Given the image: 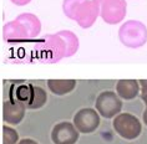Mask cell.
<instances>
[{"instance_id":"cell-15","label":"cell","mask_w":147,"mask_h":144,"mask_svg":"<svg viewBox=\"0 0 147 144\" xmlns=\"http://www.w3.org/2000/svg\"><path fill=\"white\" fill-rule=\"evenodd\" d=\"M18 144H39L38 142H35L34 139H30V138H24V139H21L19 140V143Z\"/></svg>"},{"instance_id":"cell-8","label":"cell","mask_w":147,"mask_h":144,"mask_svg":"<svg viewBox=\"0 0 147 144\" xmlns=\"http://www.w3.org/2000/svg\"><path fill=\"white\" fill-rule=\"evenodd\" d=\"M26 106L25 103L9 98L3 103V119L9 124H19L25 116Z\"/></svg>"},{"instance_id":"cell-2","label":"cell","mask_w":147,"mask_h":144,"mask_svg":"<svg viewBox=\"0 0 147 144\" xmlns=\"http://www.w3.org/2000/svg\"><path fill=\"white\" fill-rule=\"evenodd\" d=\"M112 127L121 138L126 140H134L138 138L142 132V123L138 118L126 112H121L113 118Z\"/></svg>"},{"instance_id":"cell-6","label":"cell","mask_w":147,"mask_h":144,"mask_svg":"<svg viewBox=\"0 0 147 144\" xmlns=\"http://www.w3.org/2000/svg\"><path fill=\"white\" fill-rule=\"evenodd\" d=\"M100 114L96 109L94 108H82L79 112L75 113L72 119V123L78 128L80 133H85V134H90V133L95 132L100 125Z\"/></svg>"},{"instance_id":"cell-1","label":"cell","mask_w":147,"mask_h":144,"mask_svg":"<svg viewBox=\"0 0 147 144\" xmlns=\"http://www.w3.org/2000/svg\"><path fill=\"white\" fill-rule=\"evenodd\" d=\"M62 9L66 16L79 23L80 26H91L100 15L98 5L94 0H64Z\"/></svg>"},{"instance_id":"cell-10","label":"cell","mask_w":147,"mask_h":144,"mask_svg":"<svg viewBox=\"0 0 147 144\" xmlns=\"http://www.w3.org/2000/svg\"><path fill=\"white\" fill-rule=\"evenodd\" d=\"M46 84L51 93L56 96H64L74 91V88L76 87V81L75 80H47Z\"/></svg>"},{"instance_id":"cell-11","label":"cell","mask_w":147,"mask_h":144,"mask_svg":"<svg viewBox=\"0 0 147 144\" xmlns=\"http://www.w3.org/2000/svg\"><path fill=\"white\" fill-rule=\"evenodd\" d=\"M47 101V94L44 88L40 86H34L31 84V94L29 101L25 103L28 109H39L41 107L45 106V103Z\"/></svg>"},{"instance_id":"cell-3","label":"cell","mask_w":147,"mask_h":144,"mask_svg":"<svg viewBox=\"0 0 147 144\" xmlns=\"http://www.w3.org/2000/svg\"><path fill=\"white\" fill-rule=\"evenodd\" d=\"M95 108L101 117L106 119H113L122 109V99L119 94L112 91H104L97 96L95 102Z\"/></svg>"},{"instance_id":"cell-4","label":"cell","mask_w":147,"mask_h":144,"mask_svg":"<svg viewBox=\"0 0 147 144\" xmlns=\"http://www.w3.org/2000/svg\"><path fill=\"white\" fill-rule=\"evenodd\" d=\"M98 5L100 15L107 24H117L126 15L125 0H94Z\"/></svg>"},{"instance_id":"cell-16","label":"cell","mask_w":147,"mask_h":144,"mask_svg":"<svg viewBox=\"0 0 147 144\" xmlns=\"http://www.w3.org/2000/svg\"><path fill=\"white\" fill-rule=\"evenodd\" d=\"M142 122L147 125V107H146V109L143 111V114H142Z\"/></svg>"},{"instance_id":"cell-13","label":"cell","mask_w":147,"mask_h":144,"mask_svg":"<svg viewBox=\"0 0 147 144\" xmlns=\"http://www.w3.org/2000/svg\"><path fill=\"white\" fill-rule=\"evenodd\" d=\"M140 87H141V90H140V96H141L142 101L147 104V80L140 81Z\"/></svg>"},{"instance_id":"cell-14","label":"cell","mask_w":147,"mask_h":144,"mask_svg":"<svg viewBox=\"0 0 147 144\" xmlns=\"http://www.w3.org/2000/svg\"><path fill=\"white\" fill-rule=\"evenodd\" d=\"M10 1H11L13 4L18 5V6H23V5L29 4V3H30L31 0H10Z\"/></svg>"},{"instance_id":"cell-12","label":"cell","mask_w":147,"mask_h":144,"mask_svg":"<svg viewBox=\"0 0 147 144\" xmlns=\"http://www.w3.org/2000/svg\"><path fill=\"white\" fill-rule=\"evenodd\" d=\"M19 143V134L11 127L4 125L3 127V144H18Z\"/></svg>"},{"instance_id":"cell-9","label":"cell","mask_w":147,"mask_h":144,"mask_svg":"<svg viewBox=\"0 0 147 144\" xmlns=\"http://www.w3.org/2000/svg\"><path fill=\"white\" fill-rule=\"evenodd\" d=\"M140 81L137 80H120L116 83V93L121 99H131L136 98L140 94Z\"/></svg>"},{"instance_id":"cell-7","label":"cell","mask_w":147,"mask_h":144,"mask_svg":"<svg viewBox=\"0 0 147 144\" xmlns=\"http://www.w3.org/2000/svg\"><path fill=\"white\" fill-rule=\"evenodd\" d=\"M80 132L71 122H60L51 131V140L54 144H75Z\"/></svg>"},{"instance_id":"cell-5","label":"cell","mask_w":147,"mask_h":144,"mask_svg":"<svg viewBox=\"0 0 147 144\" xmlns=\"http://www.w3.org/2000/svg\"><path fill=\"white\" fill-rule=\"evenodd\" d=\"M120 39L123 45L128 47L141 46L147 39V30L138 21H127L120 29Z\"/></svg>"}]
</instances>
